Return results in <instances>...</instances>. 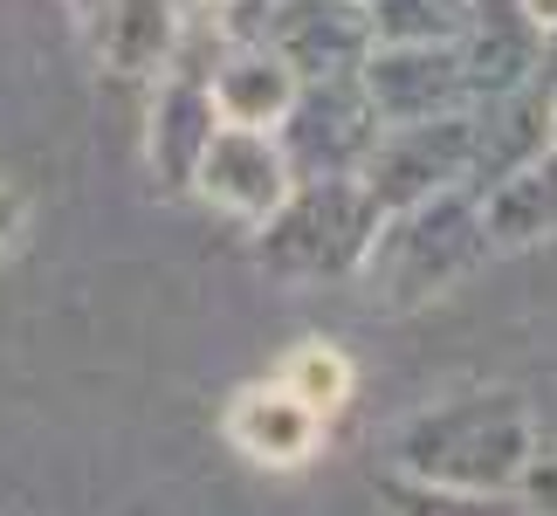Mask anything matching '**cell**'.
<instances>
[{
  "instance_id": "obj_1",
  "label": "cell",
  "mask_w": 557,
  "mask_h": 516,
  "mask_svg": "<svg viewBox=\"0 0 557 516\" xmlns=\"http://www.w3.org/2000/svg\"><path fill=\"white\" fill-rule=\"evenodd\" d=\"M537 455V420L523 393L482 385L441 406H420L393 441V476L434 489H517L523 462Z\"/></svg>"
},
{
  "instance_id": "obj_2",
  "label": "cell",
  "mask_w": 557,
  "mask_h": 516,
  "mask_svg": "<svg viewBox=\"0 0 557 516\" xmlns=\"http://www.w3.org/2000/svg\"><path fill=\"white\" fill-rule=\"evenodd\" d=\"M488 255V228H482V193L475 186H441L413 207L379 213V234L366 248L358 275L372 283L385 304H426L447 283H461Z\"/></svg>"
},
{
  "instance_id": "obj_3",
  "label": "cell",
  "mask_w": 557,
  "mask_h": 516,
  "mask_svg": "<svg viewBox=\"0 0 557 516\" xmlns=\"http://www.w3.org/2000/svg\"><path fill=\"white\" fill-rule=\"evenodd\" d=\"M379 234V200L366 193L358 172H337V180H289V193L275 200L269 221H255V255L275 275H358Z\"/></svg>"
},
{
  "instance_id": "obj_4",
  "label": "cell",
  "mask_w": 557,
  "mask_h": 516,
  "mask_svg": "<svg viewBox=\"0 0 557 516\" xmlns=\"http://www.w3.org/2000/svg\"><path fill=\"white\" fill-rule=\"evenodd\" d=\"M275 145L289 159V180H337V172H358L379 138V118L358 76H310L296 83L289 111L269 124Z\"/></svg>"
},
{
  "instance_id": "obj_5",
  "label": "cell",
  "mask_w": 557,
  "mask_h": 516,
  "mask_svg": "<svg viewBox=\"0 0 557 516\" xmlns=\"http://www.w3.org/2000/svg\"><path fill=\"white\" fill-rule=\"evenodd\" d=\"M468 159H475V111H447L420 124H379L358 180L379 200V213H393L441 186H468Z\"/></svg>"
},
{
  "instance_id": "obj_6",
  "label": "cell",
  "mask_w": 557,
  "mask_h": 516,
  "mask_svg": "<svg viewBox=\"0 0 557 516\" xmlns=\"http://www.w3.org/2000/svg\"><path fill=\"white\" fill-rule=\"evenodd\" d=\"M358 90H366L379 124H420V118L468 111L455 41H372V56L358 62Z\"/></svg>"
},
{
  "instance_id": "obj_7",
  "label": "cell",
  "mask_w": 557,
  "mask_h": 516,
  "mask_svg": "<svg viewBox=\"0 0 557 516\" xmlns=\"http://www.w3.org/2000/svg\"><path fill=\"white\" fill-rule=\"evenodd\" d=\"M186 193H200L207 207H221L227 221H269L275 200L289 193V159H283V145H275V132H262V124H213V138H207V152L200 165H193V186Z\"/></svg>"
},
{
  "instance_id": "obj_8",
  "label": "cell",
  "mask_w": 557,
  "mask_h": 516,
  "mask_svg": "<svg viewBox=\"0 0 557 516\" xmlns=\"http://www.w3.org/2000/svg\"><path fill=\"white\" fill-rule=\"evenodd\" d=\"M262 41L296 70V83L358 76V62L372 56V8L366 0H269Z\"/></svg>"
},
{
  "instance_id": "obj_9",
  "label": "cell",
  "mask_w": 557,
  "mask_h": 516,
  "mask_svg": "<svg viewBox=\"0 0 557 516\" xmlns=\"http://www.w3.org/2000/svg\"><path fill=\"white\" fill-rule=\"evenodd\" d=\"M455 56H461L468 103H482V97L537 83L544 35H537V21L523 14V0H468L461 28H455Z\"/></svg>"
},
{
  "instance_id": "obj_10",
  "label": "cell",
  "mask_w": 557,
  "mask_h": 516,
  "mask_svg": "<svg viewBox=\"0 0 557 516\" xmlns=\"http://www.w3.org/2000/svg\"><path fill=\"white\" fill-rule=\"evenodd\" d=\"M152 83L159 90H152V118H145V159H152V180L165 193H186L221 111H213L207 76H193V70H165Z\"/></svg>"
},
{
  "instance_id": "obj_11",
  "label": "cell",
  "mask_w": 557,
  "mask_h": 516,
  "mask_svg": "<svg viewBox=\"0 0 557 516\" xmlns=\"http://www.w3.org/2000/svg\"><path fill=\"white\" fill-rule=\"evenodd\" d=\"M83 28H90V49L103 70L117 76H165L186 28L180 0H97L83 8Z\"/></svg>"
},
{
  "instance_id": "obj_12",
  "label": "cell",
  "mask_w": 557,
  "mask_h": 516,
  "mask_svg": "<svg viewBox=\"0 0 557 516\" xmlns=\"http://www.w3.org/2000/svg\"><path fill=\"white\" fill-rule=\"evenodd\" d=\"M475 111V159H468V186L488 193L496 180H509L523 159H537L550 132V103H544V83H523V90H503V97H482L468 103Z\"/></svg>"
},
{
  "instance_id": "obj_13",
  "label": "cell",
  "mask_w": 557,
  "mask_h": 516,
  "mask_svg": "<svg viewBox=\"0 0 557 516\" xmlns=\"http://www.w3.org/2000/svg\"><path fill=\"white\" fill-rule=\"evenodd\" d=\"M227 441L242 447L248 462L296 468V462L317 455V441H324V414H310L283 379L248 385V393H234V406H227Z\"/></svg>"
},
{
  "instance_id": "obj_14",
  "label": "cell",
  "mask_w": 557,
  "mask_h": 516,
  "mask_svg": "<svg viewBox=\"0 0 557 516\" xmlns=\"http://www.w3.org/2000/svg\"><path fill=\"white\" fill-rule=\"evenodd\" d=\"M207 90H213V111L227 124H262L269 132L296 97V70L269 49V41H227V49L213 56V70H207Z\"/></svg>"
},
{
  "instance_id": "obj_15",
  "label": "cell",
  "mask_w": 557,
  "mask_h": 516,
  "mask_svg": "<svg viewBox=\"0 0 557 516\" xmlns=\"http://www.w3.org/2000/svg\"><path fill=\"white\" fill-rule=\"evenodd\" d=\"M482 228H488V248H530L557 234V138L482 193Z\"/></svg>"
},
{
  "instance_id": "obj_16",
  "label": "cell",
  "mask_w": 557,
  "mask_h": 516,
  "mask_svg": "<svg viewBox=\"0 0 557 516\" xmlns=\"http://www.w3.org/2000/svg\"><path fill=\"white\" fill-rule=\"evenodd\" d=\"M393 516H530L517 489H434V482H385Z\"/></svg>"
},
{
  "instance_id": "obj_17",
  "label": "cell",
  "mask_w": 557,
  "mask_h": 516,
  "mask_svg": "<svg viewBox=\"0 0 557 516\" xmlns=\"http://www.w3.org/2000/svg\"><path fill=\"white\" fill-rule=\"evenodd\" d=\"M283 385L310 406V414L331 420L337 406L351 400V365H345V352H337V344H304V352L283 365Z\"/></svg>"
},
{
  "instance_id": "obj_18",
  "label": "cell",
  "mask_w": 557,
  "mask_h": 516,
  "mask_svg": "<svg viewBox=\"0 0 557 516\" xmlns=\"http://www.w3.org/2000/svg\"><path fill=\"white\" fill-rule=\"evenodd\" d=\"M372 41H455L468 0H366Z\"/></svg>"
},
{
  "instance_id": "obj_19",
  "label": "cell",
  "mask_w": 557,
  "mask_h": 516,
  "mask_svg": "<svg viewBox=\"0 0 557 516\" xmlns=\"http://www.w3.org/2000/svg\"><path fill=\"white\" fill-rule=\"evenodd\" d=\"M517 496L530 516H557V447L537 441V455L523 462V476H517Z\"/></svg>"
},
{
  "instance_id": "obj_20",
  "label": "cell",
  "mask_w": 557,
  "mask_h": 516,
  "mask_svg": "<svg viewBox=\"0 0 557 516\" xmlns=\"http://www.w3.org/2000/svg\"><path fill=\"white\" fill-rule=\"evenodd\" d=\"M21 221H28V207H21V193L14 186H0V255H8L21 242Z\"/></svg>"
},
{
  "instance_id": "obj_21",
  "label": "cell",
  "mask_w": 557,
  "mask_h": 516,
  "mask_svg": "<svg viewBox=\"0 0 557 516\" xmlns=\"http://www.w3.org/2000/svg\"><path fill=\"white\" fill-rule=\"evenodd\" d=\"M523 14L537 21V35H557V0H523Z\"/></svg>"
},
{
  "instance_id": "obj_22",
  "label": "cell",
  "mask_w": 557,
  "mask_h": 516,
  "mask_svg": "<svg viewBox=\"0 0 557 516\" xmlns=\"http://www.w3.org/2000/svg\"><path fill=\"white\" fill-rule=\"evenodd\" d=\"M537 76L557 83V35H544V56H537Z\"/></svg>"
},
{
  "instance_id": "obj_23",
  "label": "cell",
  "mask_w": 557,
  "mask_h": 516,
  "mask_svg": "<svg viewBox=\"0 0 557 516\" xmlns=\"http://www.w3.org/2000/svg\"><path fill=\"white\" fill-rule=\"evenodd\" d=\"M186 14H213V8H227V0H180Z\"/></svg>"
},
{
  "instance_id": "obj_24",
  "label": "cell",
  "mask_w": 557,
  "mask_h": 516,
  "mask_svg": "<svg viewBox=\"0 0 557 516\" xmlns=\"http://www.w3.org/2000/svg\"><path fill=\"white\" fill-rule=\"evenodd\" d=\"M544 83V76H537ZM544 103H550V132H557V83H544Z\"/></svg>"
},
{
  "instance_id": "obj_25",
  "label": "cell",
  "mask_w": 557,
  "mask_h": 516,
  "mask_svg": "<svg viewBox=\"0 0 557 516\" xmlns=\"http://www.w3.org/2000/svg\"><path fill=\"white\" fill-rule=\"evenodd\" d=\"M83 8H97V0H76V14H83Z\"/></svg>"
}]
</instances>
